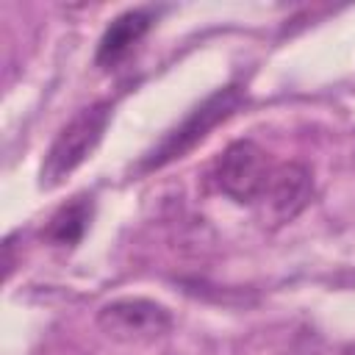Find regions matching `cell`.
<instances>
[{
	"label": "cell",
	"instance_id": "52a82bcc",
	"mask_svg": "<svg viewBox=\"0 0 355 355\" xmlns=\"http://www.w3.org/2000/svg\"><path fill=\"white\" fill-rule=\"evenodd\" d=\"M89 219H92V197L80 194L53 214V219L44 227V239L55 247H72L83 239Z\"/></svg>",
	"mask_w": 355,
	"mask_h": 355
},
{
	"label": "cell",
	"instance_id": "7a4b0ae2",
	"mask_svg": "<svg viewBox=\"0 0 355 355\" xmlns=\"http://www.w3.org/2000/svg\"><path fill=\"white\" fill-rule=\"evenodd\" d=\"M241 89H236V86H227V89H219V92H214L205 103H200L175 130H169L164 139H161V144L144 158V166L147 169H155V166H164V164H169V161H175V158H180L183 153H189L197 141H202L222 119H227L239 105H241Z\"/></svg>",
	"mask_w": 355,
	"mask_h": 355
},
{
	"label": "cell",
	"instance_id": "5b68a950",
	"mask_svg": "<svg viewBox=\"0 0 355 355\" xmlns=\"http://www.w3.org/2000/svg\"><path fill=\"white\" fill-rule=\"evenodd\" d=\"M269 155L250 139H239L216 161V183L236 202H255L269 180Z\"/></svg>",
	"mask_w": 355,
	"mask_h": 355
},
{
	"label": "cell",
	"instance_id": "8992f818",
	"mask_svg": "<svg viewBox=\"0 0 355 355\" xmlns=\"http://www.w3.org/2000/svg\"><path fill=\"white\" fill-rule=\"evenodd\" d=\"M150 22H153V14L144 11V8H133V11H125L119 14L103 33L100 39V47H97V67L103 69H114L116 64H122L130 50L141 42V36L150 31Z\"/></svg>",
	"mask_w": 355,
	"mask_h": 355
},
{
	"label": "cell",
	"instance_id": "3957f363",
	"mask_svg": "<svg viewBox=\"0 0 355 355\" xmlns=\"http://www.w3.org/2000/svg\"><path fill=\"white\" fill-rule=\"evenodd\" d=\"M97 327L119 344H150L169 333L172 313L155 300L122 297L97 311Z\"/></svg>",
	"mask_w": 355,
	"mask_h": 355
},
{
	"label": "cell",
	"instance_id": "277c9868",
	"mask_svg": "<svg viewBox=\"0 0 355 355\" xmlns=\"http://www.w3.org/2000/svg\"><path fill=\"white\" fill-rule=\"evenodd\" d=\"M313 194V175L305 164L300 161H288L280 164L269 172V180L263 186V191L258 194L255 205H258V216L263 225L277 227L291 222L311 200Z\"/></svg>",
	"mask_w": 355,
	"mask_h": 355
},
{
	"label": "cell",
	"instance_id": "6da1fadb",
	"mask_svg": "<svg viewBox=\"0 0 355 355\" xmlns=\"http://www.w3.org/2000/svg\"><path fill=\"white\" fill-rule=\"evenodd\" d=\"M111 119V105L108 103H92L80 108L53 139L44 164H42V186L53 189L58 186L69 172H75L100 144L105 128Z\"/></svg>",
	"mask_w": 355,
	"mask_h": 355
}]
</instances>
